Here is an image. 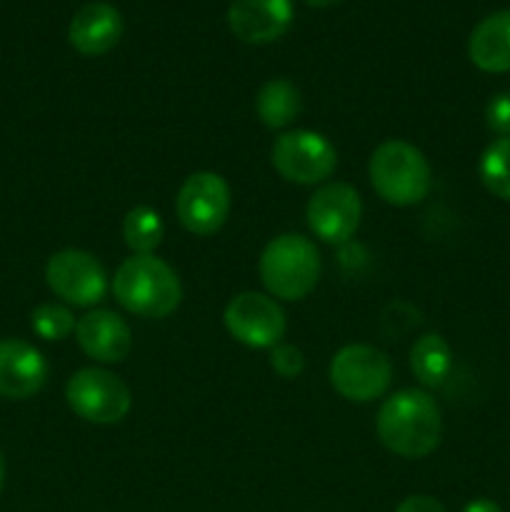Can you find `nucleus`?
Returning a JSON list of instances; mask_svg holds the SVG:
<instances>
[{"label": "nucleus", "mask_w": 510, "mask_h": 512, "mask_svg": "<svg viewBox=\"0 0 510 512\" xmlns=\"http://www.w3.org/2000/svg\"><path fill=\"white\" fill-rule=\"evenodd\" d=\"M375 430L390 453L418 460L433 453L443 440V418L433 395L410 388L380 405Z\"/></svg>", "instance_id": "obj_1"}, {"label": "nucleus", "mask_w": 510, "mask_h": 512, "mask_svg": "<svg viewBox=\"0 0 510 512\" xmlns=\"http://www.w3.org/2000/svg\"><path fill=\"white\" fill-rule=\"evenodd\" d=\"M113 295L138 318H168L183 300V288L165 260L155 255H133L115 270Z\"/></svg>", "instance_id": "obj_2"}, {"label": "nucleus", "mask_w": 510, "mask_h": 512, "mask_svg": "<svg viewBox=\"0 0 510 512\" xmlns=\"http://www.w3.org/2000/svg\"><path fill=\"white\" fill-rule=\"evenodd\" d=\"M368 175L375 193L395 208L423 203L433 188L428 158L405 140H385L378 145L370 155Z\"/></svg>", "instance_id": "obj_3"}, {"label": "nucleus", "mask_w": 510, "mask_h": 512, "mask_svg": "<svg viewBox=\"0 0 510 512\" xmlns=\"http://www.w3.org/2000/svg\"><path fill=\"white\" fill-rule=\"evenodd\" d=\"M258 270L273 298L303 300L318 285L320 253L305 235L283 233L265 245Z\"/></svg>", "instance_id": "obj_4"}, {"label": "nucleus", "mask_w": 510, "mask_h": 512, "mask_svg": "<svg viewBox=\"0 0 510 512\" xmlns=\"http://www.w3.org/2000/svg\"><path fill=\"white\" fill-rule=\"evenodd\" d=\"M65 400L78 418L93 425L120 423L133 405L128 385L103 368H83L70 375Z\"/></svg>", "instance_id": "obj_5"}, {"label": "nucleus", "mask_w": 510, "mask_h": 512, "mask_svg": "<svg viewBox=\"0 0 510 512\" xmlns=\"http://www.w3.org/2000/svg\"><path fill=\"white\" fill-rule=\"evenodd\" d=\"M275 170L288 183L318 185L335 173L338 153L335 145L315 130H288L278 135L270 150Z\"/></svg>", "instance_id": "obj_6"}, {"label": "nucleus", "mask_w": 510, "mask_h": 512, "mask_svg": "<svg viewBox=\"0 0 510 512\" xmlns=\"http://www.w3.org/2000/svg\"><path fill=\"white\" fill-rule=\"evenodd\" d=\"M393 380V365L383 350L373 345H345L330 360V383L353 403L383 398Z\"/></svg>", "instance_id": "obj_7"}, {"label": "nucleus", "mask_w": 510, "mask_h": 512, "mask_svg": "<svg viewBox=\"0 0 510 512\" xmlns=\"http://www.w3.org/2000/svg\"><path fill=\"white\" fill-rule=\"evenodd\" d=\"M45 283L60 300L75 308H90L108 293V273L100 260L78 248L50 255L45 265Z\"/></svg>", "instance_id": "obj_8"}, {"label": "nucleus", "mask_w": 510, "mask_h": 512, "mask_svg": "<svg viewBox=\"0 0 510 512\" xmlns=\"http://www.w3.org/2000/svg\"><path fill=\"white\" fill-rule=\"evenodd\" d=\"M230 213V188L223 175L200 170L185 178L175 198V215L193 235H213L223 228Z\"/></svg>", "instance_id": "obj_9"}, {"label": "nucleus", "mask_w": 510, "mask_h": 512, "mask_svg": "<svg viewBox=\"0 0 510 512\" xmlns=\"http://www.w3.org/2000/svg\"><path fill=\"white\" fill-rule=\"evenodd\" d=\"M225 328L248 348L273 350L285 335V313L273 298L263 293H240L223 313Z\"/></svg>", "instance_id": "obj_10"}, {"label": "nucleus", "mask_w": 510, "mask_h": 512, "mask_svg": "<svg viewBox=\"0 0 510 512\" xmlns=\"http://www.w3.org/2000/svg\"><path fill=\"white\" fill-rule=\"evenodd\" d=\"M360 213H363L360 195L348 183H325L310 195L305 208L308 228L313 230L315 238L330 245L348 243L353 238L360 225Z\"/></svg>", "instance_id": "obj_11"}, {"label": "nucleus", "mask_w": 510, "mask_h": 512, "mask_svg": "<svg viewBox=\"0 0 510 512\" xmlns=\"http://www.w3.org/2000/svg\"><path fill=\"white\" fill-rule=\"evenodd\" d=\"M293 23V0H233L228 25L238 40L265 45L283 38Z\"/></svg>", "instance_id": "obj_12"}, {"label": "nucleus", "mask_w": 510, "mask_h": 512, "mask_svg": "<svg viewBox=\"0 0 510 512\" xmlns=\"http://www.w3.org/2000/svg\"><path fill=\"white\" fill-rule=\"evenodd\" d=\"M48 380V363L35 345L18 338L0 340V398H33Z\"/></svg>", "instance_id": "obj_13"}, {"label": "nucleus", "mask_w": 510, "mask_h": 512, "mask_svg": "<svg viewBox=\"0 0 510 512\" xmlns=\"http://www.w3.org/2000/svg\"><path fill=\"white\" fill-rule=\"evenodd\" d=\"M75 340L80 350L95 363H120L133 348L130 325L113 310H90L75 323Z\"/></svg>", "instance_id": "obj_14"}, {"label": "nucleus", "mask_w": 510, "mask_h": 512, "mask_svg": "<svg viewBox=\"0 0 510 512\" xmlns=\"http://www.w3.org/2000/svg\"><path fill=\"white\" fill-rule=\"evenodd\" d=\"M123 35V15L110 3L83 5L68 25V40L78 53L105 55L118 45Z\"/></svg>", "instance_id": "obj_15"}, {"label": "nucleus", "mask_w": 510, "mask_h": 512, "mask_svg": "<svg viewBox=\"0 0 510 512\" xmlns=\"http://www.w3.org/2000/svg\"><path fill=\"white\" fill-rule=\"evenodd\" d=\"M468 55L485 73L510 70V10H498L480 20L468 40Z\"/></svg>", "instance_id": "obj_16"}, {"label": "nucleus", "mask_w": 510, "mask_h": 512, "mask_svg": "<svg viewBox=\"0 0 510 512\" xmlns=\"http://www.w3.org/2000/svg\"><path fill=\"white\" fill-rule=\"evenodd\" d=\"M300 90L288 78H273L255 95V113L270 130H283L300 115Z\"/></svg>", "instance_id": "obj_17"}, {"label": "nucleus", "mask_w": 510, "mask_h": 512, "mask_svg": "<svg viewBox=\"0 0 510 512\" xmlns=\"http://www.w3.org/2000/svg\"><path fill=\"white\" fill-rule=\"evenodd\" d=\"M450 368H453V353L438 333L423 335L410 350V370L425 388H435L443 383L450 375Z\"/></svg>", "instance_id": "obj_18"}, {"label": "nucleus", "mask_w": 510, "mask_h": 512, "mask_svg": "<svg viewBox=\"0 0 510 512\" xmlns=\"http://www.w3.org/2000/svg\"><path fill=\"white\" fill-rule=\"evenodd\" d=\"M165 235L163 218L158 210L148 208V205H138V208L128 210L123 218V240L133 255H153L160 240Z\"/></svg>", "instance_id": "obj_19"}, {"label": "nucleus", "mask_w": 510, "mask_h": 512, "mask_svg": "<svg viewBox=\"0 0 510 512\" xmlns=\"http://www.w3.org/2000/svg\"><path fill=\"white\" fill-rule=\"evenodd\" d=\"M478 173L488 193L510 203V138H495L483 150Z\"/></svg>", "instance_id": "obj_20"}, {"label": "nucleus", "mask_w": 510, "mask_h": 512, "mask_svg": "<svg viewBox=\"0 0 510 512\" xmlns=\"http://www.w3.org/2000/svg\"><path fill=\"white\" fill-rule=\"evenodd\" d=\"M30 325L35 335L43 340H65L75 330V318L65 305L60 303H40L30 313Z\"/></svg>", "instance_id": "obj_21"}, {"label": "nucleus", "mask_w": 510, "mask_h": 512, "mask_svg": "<svg viewBox=\"0 0 510 512\" xmlns=\"http://www.w3.org/2000/svg\"><path fill=\"white\" fill-rule=\"evenodd\" d=\"M485 123L498 138H510V93H498L485 105Z\"/></svg>", "instance_id": "obj_22"}, {"label": "nucleus", "mask_w": 510, "mask_h": 512, "mask_svg": "<svg viewBox=\"0 0 510 512\" xmlns=\"http://www.w3.org/2000/svg\"><path fill=\"white\" fill-rule=\"evenodd\" d=\"M270 365H273L275 373L283 375V378H295V375L303 373L305 360H303V353H300L295 345L280 343L270 350Z\"/></svg>", "instance_id": "obj_23"}, {"label": "nucleus", "mask_w": 510, "mask_h": 512, "mask_svg": "<svg viewBox=\"0 0 510 512\" xmlns=\"http://www.w3.org/2000/svg\"><path fill=\"white\" fill-rule=\"evenodd\" d=\"M395 512H445V508L430 495H410L395 508Z\"/></svg>", "instance_id": "obj_24"}, {"label": "nucleus", "mask_w": 510, "mask_h": 512, "mask_svg": "<svg viewBox=\"0 0 510 512\" xmlns=\"http://www.w3.org/2000/svg\"><path fill=\"white\" fill-rule=\"evenodd\" d=\"M463 512H503V510H500V505L493 503V500L478 498V500H473V503L465 505Z\"/></svg>", "instance_id": "obj_25"}, {"label": "nucleus", "mask_w": 510, "mask_h": 512, "mask_svg": "<svg viewBox=\"0 0 510 512\" xmlns=\"http://www.w3.org/2000/svg\"><path fill=\"white\" fill-rule=\"evenodd\" d=\"M308 5H313V8H333V5L343 3V0H305Z\"/></svg>", "instance_id": "obj_26"}, {"label": "nucleus", "mask_w": 510, "mask_h": 512, "mask_svg": "<svg viewBox=\"0 0 510 512\" xmlns=\"http://www.w3.org/2000/svg\"><path fill=\"white\" fill-rule=\"evenodd\" d=\"M3 485H5V460H3V453H0V493H3Z\"/></svg>", "instance_id": "obj_27"}]
</instances>
